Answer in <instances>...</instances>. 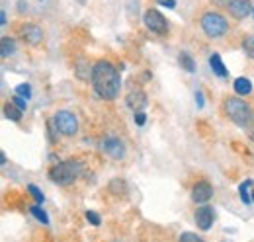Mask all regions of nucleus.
<instances>
[{"label": "nucleus", "instance_id": "f3484780", "mask_svg": "<svg viewBox=\"0 0 254 242\" xmlns=\"http://www.w3.org/2000/svg\"><path fill=\"white\" fill-rule=\"evenodd\" d=\"M14 51H16V41H14L12 37L4 35V37L0 39V55L6 59V57H10Z\"/></svg>", "mask_w": 254, "mask_h": 242}, {"label": "nucleus", "instance_id": "1a4fd4ad", "mask_svg": "<svg viewBox=\"0 0 254 242\" xmlns=\"http://www.w3.org/2000/svg\"><path fill=\"white\" fill-rule=\"evenodd\" d=\"M254 6L251 0H231L229 2V14L237 20H245L249 14H253Z\"/></svg>", "mask_w": 254, "mask_h": 242}, {"label": "nucleus", "instance_id": "aec40b11", "mask_svg": "<svg viewBox=\"0 0 254 242\" xmlns=\"http://www.w3.org/2000/svg\"><path fill=\"white\" fill-rule=\"evenodd\" d=\"M30 213H32L33 217L39 221V223H43V225H49V217H47V213L41 209V203H37V205H33L30 207Z\"/></svg>", "mask_w": 254, "mask_h": 242}, {"label": "nucleus", "instance_id": "dca6fc26", "mask_svg": "<svg viewBox=\"0 0 254 242\" xmlns=\"http://www.w3.org/2000/svg\"><path fill=\"white\" fill-rule=\"evenodd\" d=\"M22 112H24V110H20L12 100H10L8 104H4V116H6V120L20 121L22 120Z\"/></svg>", "mask_w": 254, "mask_h": 242}, {"label": "nucleus", "instance_id": "393cba45", "mask_svg": "<svg viewBox=\"0 0 254 242\" xmlns=\"http://www.w3.org/2000/svg\"><path fill=\"white\" fill-rule=\"evenodd\" d=\"M16 94H20V96H24L26 100H30V98H32V88H30V84H20V86L16 88Z\"/></svg>", "mask_w": 254, "mask_h": 242}, {"label": "nucleus", "instance_id": "72a5a7b5", "mask_svg": "<svg viewBox=\"0 0 254 242\" xmlns=\"http://www.w3.org/2000/svg\"><path fill=\"white\" fill-rule=\"evenodd\" d=\"M0 160H2V164H6V154L4 152H0Z\"/></svg>", "mask_w": 254, "mask_h": 242}, {"label": "nucleus", "instance_id": "cd10ccee", "mask_svg": "<svg viewBox=\"0 0 254 242\" xmlns=\"http://www.w3.org/2000/svg\"><path fill=\"white\" fill-rule=\"evenodd\" d=\"M180 241H195V242H201V239H199L197 235H193V233H184V235L180 237Z\"/></svg>", "mask_w": 254, "mask_h": 242}, {"label": "nucleus", "instance_id": "a211bd4d", "mask_svg": "<svg viewBox=\"0 0 254 242\" xmlns=\"http://www.w3.org/2000/svg\"><path fill=\"white\" fill-rule=\"evenodd\" d=\"M178 62H180L182 70H186V72H193L195 70V60L191 59V55H188V53H180Z\"/></svg>", "mask_w": 254, "mask_h": 242}, {"label": "nucleus", "instance_id": "4468645a", "mask_svg": "<svg viewBox=\"0 0 254 242\" xmlns=\"http://www.w3.org/2000/svg\"><path fill=\"white\" fill-rule=\"evenodd\" d=\"M233 88H235V92H237L239 96H249V94L253 92V82H251L249 78H245V76H239V78L233 82Z\"/></svg>", "mask_w": 254, "mask_h": 242}, {"label": "nucleus", "instance_id": "c756f323", "mask_svg": "<svg viewBox=\"0 0 254 242\" xmlns=\"http://www.w3.org/2000/svg\"><path fill=\"white\" fill-rule=\"evenodd\" d=\"M195 104H197V108H203V94H201V90L195 92Z\"/></svg>", "mask_w": 254, "mask_h": 242}, {"label": "nucleus", "instance_id": "4c0bfd02", "mask_svg": "<svg viewBox=\"0 0 254 242\" xmlns=\"http://www.w3.org/2000/svg\"><path fill=\"white\" fill-rule=\"evenodd\" d=\"M253 14H254V10H253Z\"/></svg>", "mask_w": 254, "mask_h": 242}, {"label": "nucleus", "instance_id": "0eeeda50", "mask_svg": "<svg viewBox=\"0 0 254 242\" xmlns=\"http://www.w3.org/2000/svg\"><path fill=\"white\" fill-rule=\"evenodd\" d=\"M100 149L106 152L108 156H112L114 160H122L126 156V145L122 139L118 137H106L102 143H100Z\"/></svg>", "mask_w": 254, "mask_h": 242}, {"label": "nucleus", "instance_id": "2eb2a0df", "mask_svg": "<svg viewBox=\"0 0 254 242\" xmlns=\"http://www.w3.org/2000/svg\"><path fill=\"white\" fill-rule=\"evenodd\" d=\"M74 68H76V70H74V74H76L80 80H88V78H92V68H90V64H88L84 59L76 60Z\"/></svg>", "mask_w": 254, "mask_h": 242}, {"label": "nucleus", "instance_id": "f257e3e1", "mask_svg": "<svg viewBox=\"0 0 254 242\" xmlns=\"http://www.w3.org/2000/svg\"><path fill=\"white\" fill-rule=\"evenodd\" d=\"M92 86L94 92L102 100H114L120 88H122V78L118 68L110 60H98L92 66Z\"/></svg>", "mask_w": 254, "mask_h": 242}, {"label": "nucleus", "instance_id": "7ed1b4c3", "mask_svg": "<svg viewBox=\"0 0 254 242\" xmlns=\"http://www.w3.org/2000/svg\"><path fill=\"white\" fill-rule=\"evenodd\" d=\"M82 168H84V164L80 160H76V158L57 162L49 170V180L53 183H57V185H68L82 174Z\"/></svg>", "mask_w": 254, "mask_h": 242}, {"label": "nucleus", "instance_id": "9d476101", "mask_svg": "<svg viewBox=\"0 0 254 242\" xmlns=\"http://www.w3.org/2000/svg\"><path fill=\"white\" fill-rule=\"evenodd\" d=\"M195 225H197V229H201V231H209L211 229V225H213V221H215V211H213V207H207V205H203V207H199L197 211H195Z\"/></svg>", "mask_w": 254, "mask_h": 242}, {"label": "nucleus", "instance_id": "4be33fe9", "mask_svg": "<svg viewBox=\"0 0 254 242\" xmlns=\"http://www.w3.org/2000/svg\"><path fill=\"white\" fill-rule=\"evenodd\" d=\"M110 191H112V193H116V195H120V191H122V193H126V191H127L126 182L120 180V178L112 180V183H110Z\"/></svg>", "mask_w": 254, "mask_h": 242}, {"label": "nucleus", "instance_id": "9b49d317", "mask_svg": "<svg viewBox=\"0 0 254 242\" xmlns=\"http://www.w3.org/2000/svg\"><path fill=\"white\" fill-rule=\"evenodd\" d=\"M213 197V187L209 182H197L191 189V199L195 203H207Z\"/></svg>", "mask_w": 254, "mask_h": 242}, {"label": "nucleus", "instance_id": "b1692460", "mask_svg": "<svg viewBox=\"0 0 254 242\" xmlns=\"http://www.w3.org/2000/svg\"><path fill=\"white\" fill-rule=\"evenodd\" d=\"M12 102H14V104H16L20 110H24V112L28 110V100H26L24 96H20V94H14V96H12Z\"/></svg>", "mask_w": 254, "mask_h": 242}, {"label": "nucleus", "instance_id": "2f4dec72", "mask_svg": "<svg viewBox=\"0 0 254 242\" xmlns=\"http://www.w3.org/2000/svg\"><path fill=\"white\" fill-rule=\"evenodd\" d=\"M211 2H213L215 6H229L231 0H211Z\"/></svg>", "mask_w": 254, "mask_h": 242}, {"label": "nucleus", "instance_id": "423d86ee", "mask_svg": "<svg viewBox=\"0 0 254 242\" xmlns=\"http://www.w3.org/2000/svg\"><path fill=\"white\" fill-rule=\"evenodd\" d=\"M143 22H145L147 30H151L153 33H159V35L168 33V22L159 10H147L143 16Z\"/></svg>", "mask_w": 254, "mask_h": 242}, {"label": "nucleus", "instance_id": "e433bc0d", "mask_svg": "<svg viewBox=\"0 0 254 242\" xmlns=\"http://www.w3.org/2000/svg\"><path fill=\"white\" fill-rule=\"evenodd\" d=\"M253 201H254V191H253Z\"/></svg>", "mask_w": 254, "mask_h": 242}, {"label": "nucleus", "instance_id": "5701e85b", "mask_svg": "<svg viewBox=\"0 0 254 242\" xmlns=\"http://www.w3.org/2000/svg\"><path fill=\"white\" fill-rule=\"evenodd\" d=\"M28 191L32 193V197L35 199V203H43V201H45V195H43V191H41L37 185L30 183V185H28Z\"/></svg>", "mask_w": 254, "mask_h": 242}, {"label": "nucleus", "instance_id": "f704fd0d", "mask_svg": "<svg viewBox=\"0 0 254 242\" xmlns=\"http://www.w3.org/2000/svg\"><path fill=\"white\" fill-rule=\"evenodd\" d=\"M251 137H253V141H254V129H253V133H251Z\"/></svg>", "mask_w": 254, "mask_h": 242}, {"label": "nucleus", "instance_id": "20e7f679", "mask_svg": "<svg viewBox=\"0 0 254 242\" xmlns=\"http://www.w3.org/2000/svg\"><path fill=\"white\" fill-rule=\"evenodd\" d=\"M199 26L201 30L205 31L207 37H223L227 30H229V24L225 20V16H221L219 12H205L201 18H199Z\"/></svg>", "mask_w": 254, "mask_h": 242}, {"label": "nucleus", "instance_id": "6ab92c4d", "mask_svg": "<svg viewBox=\"0 0 254 242\" xmlns=\"http://www.w3.org/2000/svg\"><path fill=\"white\" fill-rule=\"evenodd\" d=\"M251 185H253V180H247L245 183H241V187H239L241 199H243L245 205H251V201H253V193H249V187H251Z\"/></svg>", "mask_w": 254, "mask_h": 242}, {"label": "nucleus", "instance_id": "c9c22d12", "mask_svg": "<svg viewBox=\"0 0 254 242\" xmlns=\"http://www.w3.org/2000/svg\"><path fill=\"white\" fill-rule=\"evenodd\" d=\"M78 2H80V4H84V2H86V0H78Z\"/></svg>", "mask_w": 254, "mask_h": 242}, {"label": "nucleus", "instance_id": "473e14b6", "mask_svg": "<svg viewBox=\"0 0 254 242\" xmlns=\"http://www.w3.org/2000/svg\"><path fill=\"white\" fill-rule=\"evenodd\" d=\"M18 6H20V8H18L20 12H28V4H24V0H20V2H18Z\"/></svg>", "mask_w": 254, "mask_h": 242}, {"label": "nucleus", "instance_id": "f8f14e48", "mask_svg": "<svg viewBox=\"0 0 254 242\" xmlns=\"http://www.w3.org/2000/svg\"><path fill=\"white\" fill-rule=\"evenodd\" d=\"M126 102L133 112H143V110L149 106V98H147V94H145L143 90H139V88H135V90L129 92L126 98Z\"/></svg>", "mask_w": 254, "mask_h": 242}, {"label": "nucleus", "instance_id": "39448f33", "mask_svg": "<svg viewBox=\"0 0 254 242\" xmlns=\"http://www.w3.org/2000/svg\"><path fill=\"white\" fill-rule=\"evenodd\" d=\"M53 125H55V131H59L64 137H72L78 133V120L68 110H59L53 116Z\"/></svg>", "mask_w": 254, "mask_h": 242}, {"label": "nucleus", "instance_id": "412c9836", "mask_svg": "<svg viewBox=\"0 0 254 242\" xmlns=\"http://www.w3.org/2000/svg\"><path fill=\"white\" fill-rule=\"evenodd\" d=\"M243 51L249 59H254V35H247L243 39Z\"/></svg>", "mask_w": 254, "mask_h": 242}, {"label": "nucleus", "instance_id": "c85d7f7f", "mask_svg": "<svg viewBox=\"0 0 254 242\" xmlns=\"http://www.w3.org/2000/svg\"><path fill=\"white\" fill-rule=\"evenodd\" d=\"M157 4L166 6V8H176V0H157Z\"/></svg>", "mask_w": 254, "mask_h": 242}, {"label": "nucleus", "instance_id": "ddd939ff", "mask_svg": "<svg viewBox=\"0 0 254 242\" xmlns=\"http://www.w3.org/2000/svg\"><path fill=\"white\" fill-rule=\"evenodd\" d=\"M209 66H211V70H213L219 78H227V76H229V70H227V66L223 64L219 53H211V57H209Z\"/></svg>", "mask_w": 254, "mask_h": 242}, {"label": "nucleus", "instance_id": "7c9ffc66", "mask_svg": "<svg viewBox=\"0 0 254 242\" xmlns=\"http://www.w3.org/2000/svg\"><path fill=\"white\" fill-rule=\"evenodd\" d=\"M6 24H8V18H6V12L2 10L0 12V26H6Z\"/></svg>", "mask_w": 254, "mask_h": 242}, {"label": "nucleus", "instance_id": "bb28decb", "mask_svg": "<svg viewBox=\"0 0 254 242\" xmlns=\"http://www.w3.org/2000/svg\"><path fill=\"white\" fill-rule=\"evenodd\" d=\"M133 120H135V123H137L139 127H143V125H145V121H147V116H145L143 112H135V116H133Z\"/></svg>", "mask_w": 254, "mask_h": 242}, {"label": "nucleus", "instance_id": "f03ea898", "mask_svg": "<svg viewBox=\"0 0 254 242\" xmlns=\"http://www.w3.org/2000/svg\"><path fill=\"white\" fill-rule=\"evenodd\" d=\"M223 108H225L227 118L233 121L237 127H241V129L253 127L254 110L249 106V102H245V100H241L237 96H229V98H225Z\"/></svg>", "mask_w": 254, "mask_h": 242}, {"label": "nucleus", "instance_id": "6e6552de", "mask_svg": "<svg viewBox=\"0 0 254 242\" xmlns=\"http://www.w3.org/2000/svg\"><path fill=\"white\" fill-rule=\"evenodd\" d=\"M20 37L28 43V45H39L43 41V30L37 24H24L20 28Z\"/></svg>", "mask_w": 254, "mask_h": 242}, {"label": "nucleus", "instance_id": "a878e982", "mask_svg": "<svg viewBox=\"0 0 254 242\" xmlns=\"http://www.w3.org/2000/svg\"><path fill=\"white\" fill-rule=\"evenodd\" d=\"M86 219L94 225V227H100V223H102V219H100V215L96 211H86Z\"/></svg>", "mask_w": 254, "mask_h": 242}]
</instances>
